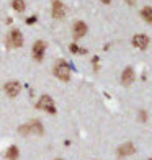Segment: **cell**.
I'll use <instances>...</instances> for the list:
<instances>
[{"instance_id": "cell-1", "label": "cell", "mask_w": 152, "mask_h": 160, "mask_svg": "<svg viewBox=\"0 0 152 160\" xmlns=\"http://www.w3.org/2000/svg\"><path fill=\"white\" fill-rule=\"evenodd\" d=\"M54 75L57 78H61L62 82H67L70 78V69L66 61H57L56 65H54Z\"/></svg>"}, {"instance_id": "cell-2", "label": "cell", "mask_w": 152, "mask_h": 160, "mask_svg": "<svg viewBox=\"0 0 152 160\" xmlns=\"http://www.w3.org/2000/svg\"><path fill=\"white\" fill-rule=\"evenodd\" d=\"M36 108H38V110H44V111H48V113H51V114L56 113L54 101H53V98H51L49 95H43V97L39 98V101L36 103Z\"/></svg>"}, {"instance_id": "cell-3", "label": "cell", "mask_w": 152, "mask_h": 160, "mask_svg": "<svg viewBox=\"0 0 152 160\" xmlns=\"http://www.w3.org/2000/svg\"><path fill=\"white\" fill-rule=\"evenodd\" d=\"M7 42L13 48H21L23 46V36H21V33L18 30H12L8 38H7Z\"/></svg>"}, {"instance_id": "cell-4", "label": "cell", "mask_w": 152, "mask_h": 160, "mask_svg": "<svg viewBox=\"0 0 152 160\" xmlns=\"http://www.w3.org/2000/svg\"><path fill=\"white\" fill-rule=\"evenodd\" d=\"M44 51H46V42L44 41H36L33 44V57L36 61H43V57H44Z\"/></svg>"}, {"instance_id": "cell-5", "label": "cell", "mask_w": 152, "mask_h": 160, "mask_svg": "<svg viewBox=\"0 0 152 160\" xmlns=\"http://www.w3.org/2000/svg\"><path fill=\"white\" fill-rule=\"evenodd\" d=\"M20 92H21V85H20L18 82H15V80H12V82H7V83H5V93H7L10 98H15Z\"/></svg>"}, {"instance_id": "cell-6", "label": "cell", "mask_w": 152, "mask_h": 160, "mask_svg": "<svg viewBox=\"0 0 152 160\" xmlns=\"http://www.w3.org/2000/svg\"><path fill=\"white\" fill-rule=\"evenodd\" d=\"M53 17L56 20H61L66 17V7H64L62 2H59V0H54L53 2Z\"/></svg>"}, {"instance_id": "cell-7", "label": "cell", "mask_w": 152, "mask_h": 160, "mask_svg": "<svg viewBox=\"0 0 152 160\" xmlns=\"http://www.w3.org/2000/svg\"><path fill=\"white\" fill-rule=\"evenodd\" d=\"M133 44H134V48H137V49H147V46H149V38L146 34H136L134 38H133Z\"/></svg>"}, {"instance_id": "cell-8", "label": "cell", "mask_w": 152, "mask_h": 160, "mask_svg": "<svg viewBox=\"0 0 152 160\" xmlns=\"http://www.w3.org/2000/svg\"><path fill=\"white\" fill-rule=\"evenodd\" d=\"M87 30H89V28H87V25L84 23V21H75L74 28H72V31H74V38L79 39V38H82V36H85Z\"/></svg>"}, {"instance_id": "cell-9", "label": "cell", "mask_w": 152, "mask_h": 160, "mask_svg": "<svg viewBox=\"0 0 152 160\" xmlns=\"http://www.w3.org/2000/svg\"><path fill=\"white\" fill-rule=\"evenodd\" d=\"M28 128H30V134H36V136H41L43 132H44V128H43V124L38 121V119H33L28 122Z\"/></svg>"}, {"instance_id": "cell-10", "label": "cell", "mask_w": 152, "mask_h": 160, "mask_svg": "<svg viewBox=\"0 0 152 160\" xmlns=\"http://www.w3.org/2000/svg\"><path fill=\"white\" fill-rule=\"evenodd\" d=\"M121 82L124 85H131L134 82V70L131 67H128L123 70V75H121Z\"/></svg>"}, {"instance_id": "cell-11", "label": "cell", "mask_w": 152, "mask_h": 160, "mask_svg": "<svg viewBox=\"0 0 152 160\" xmlns=\"http://www.w3.org/2000/svg\"><path fill=\"white\" fill-rule=\"evenodd\" d=\"M134 152V145L131 142H126V144H123L121 147L118 149V155L119 157H124V155H131Z\"/></svg>"}, {"instance_id": "cell-12", "label": "cell", "mask_w": 152, "mask_h": 160, "mask_svg": "<svg viewBox=\"0 0 152 160\" xmlns=\"http://www.w3.org/2000/svg\"><path fill=\"white\" fill-rule=\"evenodd\" d=\"M18 155H20V150H18L17 145H10L8 150H7V154H5V157L8 158V160H17Z\"/></svg>"}, {"instance_id": "cell-13", "label": "cell", "mask_w": 152, "mask_h": 160, "mask_svg": "<svg viewBox=\"0 0 152 160\" xmlns=\"http://www.w3.org/2000/svg\"><path fill=\"white\" fill-rule=\"evenodd\" d=\"M141 17L147 21V23H152V8L150 7H144L141 10Z\"/></svg>"}, {"instance_id": "cell-14", "label": "cell", "mask_w": 152, "mask_h": 160, "mask_svg": "<svg viewBox=\"0 0 152 160\" xmlns=\"http://www.w3.org/2000/svg\"><path fill=\"white\" fill-rule=\"evenodd\" d=\"M12 7H13V10H17V12H23V10L26 8L25 0H13V2H12Z\"/></svg>"}, {"instance_id": "cell-15", "label": "cell", "mask_w": 152, "mask_h": 160, "mask_svg": "<svg viewBox=\"0 0 152 160\" xmlns=\"http://www.w3.org/2000/svg\"><path fill=\"white\" fill-rule=\"evenodd\" d=\"M18 132H20L21 136H28V134H30V128H28V124L20 126V128H18Z\"/></svg>"}, {"instance_id": "cell-16", "label": "cell", "mask_w": 152, "mask_h": 160, "mask_svg": "<svg viewBox=\"0 0 152 160\" xmlns=\"http://www.w3.org/2000/svg\"><path fill=\"white\" fill-rule=\"evenodd\" d=\"M33 23H36V17H30L26 20V25H33Z\"/></svg>"}, {"instance_id": "cell-17", "label": "cell", "mask_w": 152, "mask_h": 160, "mask_svg": "<svg viewBox=\"0 0 152 160\" xmlns=\"http://www.w3.org/2000/svg\"><path fill=\"white\" fill-rule=\"evenodd\" d=\"M70 51H72V52H79L80 49H79V46H77V44H70Z\"/></svg>"}, {"instance_id": "cell-18", "label": "cell", "mask_w": 152, "mask_h": 160, "mask_svg": "<svg viewBox=\"0 0 152 160\" xmlns=\"http://www.w3.org/2000/svg\"><path fill=\"white\" fill-rule=\"evenodd\" d=\"M126 2H128L129 5H134V0H126Z\"/></svg>"}, {"instance_id": "cell-19", "label": "cell", "mask_w": 152, "mask_h": 160, "mask_svg": "<svg viewBox=\"0 0 152 160\" xmlns=\"http://www.w3.org/2000/svg\"><path fill=\"white\" fill-rule=\"evenodd\" d=\"M101 2H103V3H110L111 0H101Z\"/></svg>"}, {"instance_id": "cell-20", "label": "cell", "mask_w": 152, "mask_h": 160, "mask_svg": "<svg viewBox=\"0 0 152 160\" xmlns=\"http://www.w3.org/2000/svg\"><path fill=\"white\" fill-rule=\"evenodd\" d=\"M56 160H62V158H56Z\"/></svg>"}, {"instance_id": "cell-21", "label": "cell", "mask_w": 152, "mask_h": 160, "mask_svg": "<svg viewBox=\"0 0 152 160\" xmlns=\"http://www.w3.org/2000/svg\"><path fill=\"white\" fill-rule=\"evenodd\" d=\"M150 160H152V158H150Z\"/></svg>"}]
</instances>
